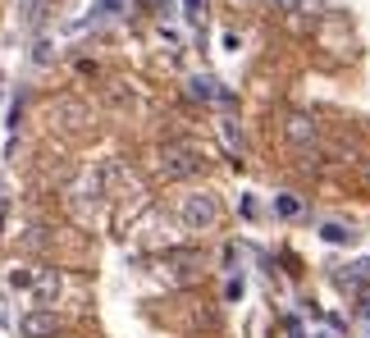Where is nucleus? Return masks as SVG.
I'll return each mask as SVG.
<instances>
[{
  "label": "nucleus",
  "mask_w": 370,
  "mask_h": 338,
  "mask_svg": "<svg viewBox=\"0 0 370 338\" xmlns=\"http://www.w3.org/2000/svg\"><path fill=\"white\" fill-rule=\"evenodd\" d=\"M206 164V151L201 146H192V142H165L160 146V160H156V169H160V178H192L197 169Z\"/></svg>",
  "instance_id": "obj_1"
},
{
  "label": "nucleus",
  "mask_w": 370,
  "mask_h": 338,
  "mask_svg": "<svg viewBox=\"0 0 370 338\" xmlns=\"http://www.w3.org/2000/svg\"><path fill=\"white\" fill-rule=\"evenodd\" d=\"M178 224H183L187 233H206L220 224V202H215V192H187L178 197Z\"/></svg>",
  "instance_id": "obj_2"
},
{
  "label": "nucleus",
  "mask_w": 370,
  "mask_h": 338,
  "mask_svg": "<svg viewBox=\"0 0 370 338\" xmlns=\"http://www.w3.org/2000/svg\"><path fill=\"white\" fill-rule=\"evenodd\" d=\"M19 334L23 338H55V311H46V307L28 311V316L19 320Z\"/></svg>",
  "instance_id": "obj_3"
},
{
  "label": "nucleus",
  "mask_w": 370,
  "mask_h": 338,
  "mask_svg": "<svg viewBox=\"0 0 370 338\" xmlns=\"http://www.w3.org/2000/svg\"><path fill=\"white\" fill-rule=\"evenodd\" d=\"M283 137H288L297 151H306V146H315V124L306 115H288L283 119Z\"/></svg>",
  "instance_id": "obj_4"
},
{
  "label": "nucleus",
  "mask_w": 370,
  "mask_h": 338,
  "mask_svg": "<svg viewBox=\"0 0 370 338\" xmlns=\"http://www.w3.org/2000/svg\"><path fill=\"white\" fill-rule=\"evenodd\" d=\"M32 293H37V302L41 307H50V302L64 293V279H59L55 270H37V279H32Z\"/></svg>",
  "instance_id": "obj_5"
},
{
  "label": "nucleus",
  "mask_w": 370,
  "mask_h": 338,
  "mask_svg": "<svg viewBox=\"0 0 370 338\" xmlns=\"http://www.w3.org/2000/svg\"><path fill=\"white\" fill-rule=\"evenodd\" d=\"M187 97H192V101H229V92H220V83H215V78L197 73L192 83H187Z\"/></svg>",
  "instance_id": "obj_6"
},
{
  "label": "nucleus",
  "mask_w": 370,
  "mask_h": 338,
  "mask_svg": "<svg viewBox=\"0 0 370 338\" xmlns=\"http://www.w3.org/2000/svg\"><path fill=\"white\" fill-rule=\"evenodd\" d=\"M106 178H110V164H97V169H87L83 174V183H78V197H106Z\"/></svg>",
  "instance_id": "obj_7"
},
{
  "label": "nucleus",
  "mask_w": 370,
  "mask_h": 338,
  "mask_svg": "<svg viewBox=\"0 0 370 338\" xmlns=\"http://www.w3.org/2000/svg\"><path fill=\"white\" fill-rule=\"evenodd\" d=\"M274 215H279V220H297V215H302V202L292 192H279L274 197Z\"/></svg>",
  "instance_id": "obj_8"
},
{
  "label": "nucleus",
  "mask_w": 370,
  "mask_h": 338,
  "mask_svg": "<svg viewBox=\"0 0 370 338\" xmlns=\"http://www.w3.org/2000/svg\"><path fill=\"white\" fill-rule=\"evenodd\" d=\"M320 238L325 242H334V247H343V242H352V229H343V224H320Z\"/></svg>",
  "instance_id": "obj_9"
},
{
  "label": "nucleus",
  "mask_w": 370,
  "mask_h": 338,
  "mask_svg": "<svg viewBox=\"0 0 370 338\" xmlns=\"http://www.w3.org/2000/svg\"><path fill=\"white\" fill-rule=\"evenodd\" d=\"M201 14H206V0H183V19L187 23H201Z\"/></svg>",
  "instance_id": "obj_10"
},
{
  "label": "nucleus",
  "mask_w": 370,
  "mask_h": 338,
  "mask_svg": "<svg viewBox=\"0 0 370 338\" xmlns=\"http://www.w3.org/2000/svg\"><path fill=\"white\" fill-rule=\"evenodd\" d=\"M274 10H283V14H302V10H311V0H274Z\"/></svg>",
  "instance_id": "obj_11"
},
{
  "label": "nucleus",
  "mask_w": 370,
  "mask_h": 338,
  "mask_svg": "<svg viewBox=\"0 0 370 338\" xmlns=\"http://www.w3.org/2000/svg\"><path fill=\"white\" fill-rule=\"evenodd\" d=\"M32 279H37V270H10V283H14V288H32Z\"/></svg>",
  "instance_id": "obj_12"
},
{
  "label": "nucleus",
  "mask_w": 370,
  "mask_h": 338,
  "mask_svg": "<svg viewBox=\"0 0 370 338\" xmlns=\"http://www.w3.org/2000/svg\"><path fill=\"white\" fill-rule=\"evenodd\" d=\"M220 133H225V142L234 146V151H243V133H238L234 124H220Z\"/></svg>",
  "instance_id": "obj_13"
},
{
  "label": "nucleus",
  "mask_w": 370,
  "mask_h": 338,
  "mask_svg": "<svg viewBox=\"0 0 370 338\" xmlns=\"http://www.w3.org/2000/svg\"><path fill=\"white\" fill-rule=\"evenodd\" d=\"M225 297H229V302H238V297H243V279H229V288H225Z\"/></svg>",
  "instance_id": "obj_14"
},
{
  "label": "nucleus",
  "mask_w": 370,
  "mask_h": 338,
  "mask_svg": "<svg viewBox=\"0 0 370 338\" xmlns=\"http://www.w3.org/2000/svg\"><path fill=\"white\" fill-rule=\"evenodd\" d=\"M97 10H106V14H115V10H124V0H97Z\"/></svg>",
  "instance_id": "obj_15"
},
{
  "label": "nucleus",
  "mask_w": 370,
  "mask_h": 338,
  "mask_svg": "<svg viewBox=\"0 0 370 338\" xmlns=\"http://www.w3.org/2000/svg\"><path fill=\"white\" fill-rule=\"evenodd\" d=\"M361 178H366V183H370V160H361Z\"/></svg>",
  "instance_id": "obj_16"
},
{
  "label": "nucleus",
  "mask_w": 370,
  "mask_h": 338,
  "mask_svg": "<svg viewBox=\"0 0 370 338\" xmlns=\"http://www.w3.org/2000/svg\"><path fill=\"white\" fill-rule=\"evenodd\" d=\"M315 338H334V334H315Z\"/></svg>",
  "instance_id": "obj_17"
}]
</instances>
